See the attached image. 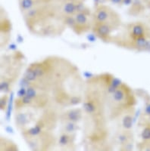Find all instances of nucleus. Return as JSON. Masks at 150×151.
<instances>
[{
	"label": "nucleus",
	"instance_id": "nucleus-5",
	"mask_svg": "<svg viewBox=\"0 0 150 151\" xmlns=\"http://www.w3.org/2000/svg\"><path fill=\"white\" fill-rule=\"evenodd\" d=\"M74 17L75 19V27L73 31L74 33L78 35H81L92 29L93 18L92 12L89 8L77 12Z\"/></svg>",
	"mask_w": 150,
	"mask_h": 151
},
{
	"label": "nucleus",
	"instance_id": "nucleus-11",
	"mask_svg": "<svg viewBox=\"0 0 150 151\" xmlns=\"http://www.w3.org/2000/svg\"><path fill=\"white\" fill-rule=\"evenodd\" d=\"M0 30H1V39L4 36L10 38L11 30H12V23L8 17L5 11L3 8L1 9V19H0Z\"/></svg>",
	"mask_w": 150,
	"mask_h": 151
},
{
	"label": "nucleus",
	"instance_id": "nucleus-22",
	"mask_svg": "<svg viewBox=\"0 0 150 151\" xmlns=\"http://www.w3.org/2000/svg\"><path fill=\"white\" fill-rule=\"evenodd\" d=\"M144 22L148 24V26L150 27V14H147L146 17V21Z\"/></svg>",
	"mask_w": 150,
	"mask_h": 151
},
{
	"label": "nucleus",
	"instance_id": "nucleus-17",
	"mask_svg": "<svg viewBox=\"0 0 150 151\" xmlns=\"http://www.w3.org/2000/svg\"><path fill=\"white\" fill-rule=\"evenodd\" d=\"M8 103H9V95H8V94H2L1 98H0V107H1L2 111L6 110Z\"/></svg>",
	"mask_w": 150,
	"mask_h": 151
},
{
	"label": "nucleus",
	"instance_id": "nucleus-24",
	"mask_svg": "<svg viewBox=\"0 0 150 151\" xmlns=\"http://www.w3.org/2000/svg\"><path fill=\"white\" fill-rule=\"evenodd\" d=\"M146 5H147V6H148L149 9H150V1H149V2H148V3L146 4Z\"/></svg>",
	"mask_w": 150,
	"mask_h": 151
},
{
	"label": "nucleus",
	"instance_id": "nucleus-16",
	"mask_svg": "<svg viewBox=\"0 0 150 151\" xmlns=\"http://www.w3.org/2000/svg\"><path fill=\"white\" fill-rule=\"evenodd\" d=\"M145 5L141 0H133L132 4L130 5V8L129 9V13L133 16L139 15L142 14L145 9Z\"/></svg>",
	"mask_w": 150,
	"mask_h": 151
},
{
	"label": "nucleus",
	"instance_id": "nucleus-15",
	"mask_svg": "<svg viewBox=\"0 0 150 151\" xmlns=\"http://www.w3.org/2000/svg\"><path fill=\"white\" fill-rule=\"evenodd\" d=\"M18 147L14 142L7 137H1L0 140V151H17Z\"/></svg>",
	"mask_w": 150,
	"mask_h": 151
},
{
	"label": "nucleus",
	"instance_id": "nucleus-19",
	"mask_svg": "<svg viewBox=\"0 0 150 151\" xmlns=\"http://www.w3.org/2000/svg\"><path fill=\"white\" fill-rule=\"evenodd\" d=\"M96 1V0H95ZM122 1L123 0H97V4L96 5V6L100 4H103V2H109L112 4H114V5H122Z\"/></svg>",
	"mask_w": 150,
	"mask_h": 151
},
{
	"label": "nucleus",
	"instance_id": "nucleus-23",
	"mask_svg": "<svg viewBox=\"0 0 150 151\" xmlns=\"http://www.w3.org/2000/svg\"><path fill=\"white\" fill-rule=\"evenodd\" d=\"M141 1L143 2V3H146V4L149 2L150 0H141Z\"/></svg>",
	"mask_w": 150,
	"mask_h": 151
},
{
	"label": "nucleus",
	"instance_id": "nucleus-7",
	"mask_svg": "<svg viewBox=\"0 0 150 151\" xmlns=\"http://www.w3.org/2000/svg\"><path fill=\"white\" fill-rule=\"evenodd\" d=\"M33 110L34 109L22 108L15 110L14 123L18 130L21 132L29 128L32 123H34L36 116Z\"/></svg>",
	"mask_w": 150,
	"mask_h": 151
},
{
	"label": "nucleus",
	"instance_id": "nucleus-21",
	"mask_svg": "<svg viewBox=\"0 0 150 151\" xmlns=\"http://www.w3.org/2000/svg\"><path fill=\"white\" fill-rule=\"evenodd\" d=\"M133 0H123L122 1V5H131L132 2H133Z\"/></svg>",
	"mask_w": 150,
	"mask_h": 151
},
{
	"label": "nucleus",
	"instance_id": "nucleus-3",
	"mask_svg": "<svg viewBox=\"0 0 150 151\" xmlns=\"http://www.w3.org/2000/svg\"><path fill=\"white\" fill-rule=\"evenodd\" d=\"M93 24H109L115 30L118 29L121 25V18L119 14L112 7L105 4L95 6L92 13Z\"/></svg>",
	"mask_w": 150,
	"mask_h": 151
},
{
	"label": "nucleus",
	"instance_id": "nucleus-8",
	"mask_svg": "<svg viewBox=\"0 0 150 151\" xmlns=\"http://www.w3.org/2000/svg\"><path fill=\"white\" fill-rule=\"evenodd\" d=\"M91 29L96 36L105 42H112V33L115 31L112 26L105 24H93Z\"/></svg>",
	"mask_w": 150,
	"mask_h": 151
},
{
	"label": "nucleus",
	"instance_id": "nucleus-13",
	"mask_svg": "<svg viewBox=\"0 0 150 151\" xmlns=\"http://www.w3.org/2000/svg\"><path fill=\"white\" fill-rule=\"evenodd\" d=\"M134 107L127 110L123 114L122 119H121V129L125 130H132L133 127V115H134Z\"/></svg>",
	"mask_w": 150,
	"mask_h": 151
},
{
	"label": "nucleus",
	"instance_id": "nucleus-4",
	"mask_svg": "<svg viewBox=\"0 0 150 151\" xmlns=\"http://www.w3.org/2000/svg\"><path fill=\"white\" fill-rule=\"evenodd\" d=\"M24 141L33 151L51 150L57 146V137L52 132H45L36 137L24 138Z\"/></svg>",
	"mask_w": 150,
	"mask_h": 151
},
{
	"label": "nucleus",
	"instance_id": "nucleus-1",
	"mask_svg": "<svg viewBox=\"0 0 150 151\" xmlns=\"http://www.w3.org/2000/svg\"><path fill=\"white\" fill-rule=\"evenodd\" d=\"M136 97L129 86L123 83L114 93L108 96L107 111L111 120L122 116L127 110L133 108Z\"/></svg>",
	"mask_w": 150,
	"mask_h": 151
},
{
	"label": "nucleus",
	"instance_id": "nucleus-6",
	"mask_svg": "<svg viewBox=\"0 0 150 151\" xmlns=\"http://www.w3.org/2000/svg\"><path fill=\"white\" fill-rule=\"evenodd\" d=\"M122 36L131 40L144 37L150 38V27L144 21L131 22L126 26L125 32Z\"/></svg>",
	"mask_w": 150,
	"mask_h": 151
},
{
	"label": "nucleus",
	"instance_id": "nucleus-10",
	"mask_svg": "<svg viewBox=\"0 0 150 151\" xmlns=\"http://www.w3.org/2000/svg\"><path fill=\"white\" fill-rule=\"evenodd\" d=\"M77 134H69L60 132L57 137V146L62 150H75Z\"/></svg>",
	"mask_w": 150,
	"mask_h": 151
},
{
	"label": "nucleus",
	"instance_id": "nucleus-14",
	"mask_svg": "<svg viewBox=\"0 0 150 151\" xmlns=\"http://www.w3.org/2000/svg\"><path fill=\"white\" fill-rule=\"evenodd\" d=\"M80 130V125L78 122H61L60 132L69 133V134H77Z\"/></svg>",
	"mask_w": 150,
	"mask_h": 151
},
{
	"label": "nucleus",
	"instance_id": "nucleus-9",
	"mask_svg": "<svg viewBox=\"0 0 150 151\" xmlns=\"http://www.w3.org/2000/svg\"><path fill=\"white\" fill-rule=\"evenodd\" d=\"M84 118V113L82 108L73 107L62 112L59 115V121L62 122H74L79 123Z\"/></svg>",
	"mask_w": 150,
	"mask_h": 151
},
{
	"label": "nucleus",
	"instance_id": "nucleus-18",
	"mask_svg": "<svg viewBox=\"0 0 150 151\" xmlns=\"http://www.w3.org/2000/svg\"><path fill=\"white\" fill-rule=\"evenodd\" d=\"M133 149V140H131L129 142L123 145L122 147L119 148L120 150L122 151H131Z\"/></svg>",
	"mask_w": 150,
	"mask_h": 151
},
{
	"label": "nucleus",
	"instance_id": "nucleus-2",
	"mask_svg": "<svg viewBox=\"0 0 150 151\" xmlns=\"http://www.w3.org/2000/svg\"><path fill=\"white\" fill-rule=\"evenodd\" d=\"M59 115L49 106L43 109L41 115L36 119L33 125L21 132L24 139L36 137L45 132H52L57 126Z\"/></svg>",
	"mask_w": 150,
	"mask_h": 151
},
{
	"label": "nucleus",
	"instance_id": "nucleus-20",
	"mask_svg": "<svg viewBox=\"0 0 150 151\" xmlns=\"http://www.w3.org/2000/svg\"><path fill=\"white\" fill-rule=\"evenodd\" d=\"M143 116L145 119H150V102L146 105Z\"/></svg>",
	"mask_w": 150,
	"mask_h": 151
},
{
	"label": "nucleus",
	"instance_id": "nucleus-12",
	"mask_svg": "<svg viewBox=\"0 0 150 151\" xmlns=\"http://www.w3.org/2000/svg\"><path fill=\"white\" fill-rule=\"evenodd\" d=\"M131 140H133V134L132 130H125L121 129L119 132H117L114 141L119 147H122L125 144L129 142Z\"/></svg>",
	"mask_w": 150,
	"mask_h": 151
}]
</instances>
